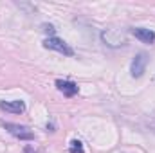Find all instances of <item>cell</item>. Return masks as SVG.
<instances>
[{
  "mask_svg": "<svg viewBox=\"0 0 155 153\" xmlns=\"http://www.w3.org/2000/svg\"><path fill=\"white\" fill-rule=\"evenodd\" d=\"M43 47H45V49H51V50H56V52H60V54H63V56H74L72 47H71L69 43H65L63 40L56 38V36L45 38V41H43Z\"/></svg>",
  "mask_w": 155,
  "mask_h": 153,
  "instance_id": "6da1fadb",
  "label": "cell"
},
{
  "mask_svg": "<svg viewBox=\"0 0 155 153\" xmlns=\"http://www.w3.org/2000/svg\"><path fill=\"white\" fill-rule=\"evenodd\" d=\"M4 128L16 139L20 141H33L35 139V133L27 128V126H22V124H15V122H4Z\"/></svg>",
  "mask_w": 155,
  "mask_h": 153,
  "instance_id": "7a4b0ae2",
  "label": "cell"
},
{
  "mask_svg": "<svg viewBox=\"0 0 155 153\" xmlns=\"http://www.w3.org/2000/svg\"><path fill=\"white\" fill-rule=\"evenodd\" d=\"M101 38L105 41V45H108V47H121L126 43V38L116 29H108V31L101 33Z\"/></svg>",
  "mask_w": 155,
  "mask_h": 153,
  "instance_id": "3957f363",
  "label": "cell"
},
{
  "mask_svg": "<svg viewBox=\"0 0 155 153\" xmlns=\"http://www.w3.org/2000/svg\"><path fill=\"white\" fill-rule=\"evenodd\" d=\"M146 65H148V56L144 52H139L134 60H132V67H130V72L134 77H141L146 70Z\"/></svg>",
  "mask_w": 155,
  "mask_h": 153,
  "instance_id": "277c9868",
  "label": "cell"
},
{
  "mask_svg": "<svg viewBox=\"0 0 155 153\" xmlns=\"http://www.w3.org/2000/svg\"><path fill=\"white\" fill-rule=\"evenodd\" d=\"M56 88L60 92H63V96H67V97H74L78 94V85L74 81H71V79H58L56 81Z\"/></svg>",
  "mask_w": 155,
  "mask_h": 153,
  "instance_id": "5b68a950",
  "label": "cell"
},
{
  "mask_svg": "<svg viewBox=\"0 0 155 153\" xmlns=\"http://www.w3.org/2000/svg\"><path fill=\"white\" fill-rule=\"evenodd\" d=\"M0 108L9 112V114H24L25 112V103L20 99L15 101H0Z\"/></svg>",
  "mask_w": 155,
  "mask_h": 153,
  "instance_id": "8992f818",
  "label": "cell"
},
{
  "mask_svg": "<svg viewBox=\"0 0 155 153\" xmlns=\"http://www.w3.org/2000/svg\"><path fill=\"white\" fill-rule=\"evenodd\" d=\"M132 33H134V36L137 40H141L143 43H153L155 41V33L153 31H150V29H144V27H134L132 29Z\"/></svg>",
  "mask_w": 155,
  "mask_h": 153,
  "instance_id": "52a82bcc",
  "label": "cell"
},
{
  "mask_svg": "<svg viewBox=\"0 0 155 153\" xmlns=\"http://www.w3.org/2000/svg\"><path fill=\"white\" fill-rule=\"evenodd\" d=\"M69 153H85V150H83V142L78 141V139H74V141L71 142V146H69Z\"/></svg>",
  "mask_w": 155,
  "mask_h": 153,
  "instance_id": "ba28073f",
  "label": "cell"
},
{
  "mask_svg": "<svg viewBox=\"0 0 155 153\" xmlns=\"http://www.w3.org/2000/svg\"><path fill=\"white\" fill-rule=\"evenodd\" d=\"M43 31L45 33H54V27L52 25H43Z\"/></svg>",
  "mask_w": 155,
  "mask_h": 153,
  "instance_id": "9c48e42d",
  "label": "cell"
},
{
  "mask_svg": "<svg viewBox=\"0 0 155 153\" xmlns=\"http://www.w3.org/2000/svg\"><path fill=\"white\" fill-rule=\"evenodd\" d=\"M25 153H36V150H33L31 146H25Z\"/></svg>",
  "mask_w": 155,
  "mask_h": 153,
  "instance_id": "30bf717a",
  "label": "cell"
}]
</instances>
